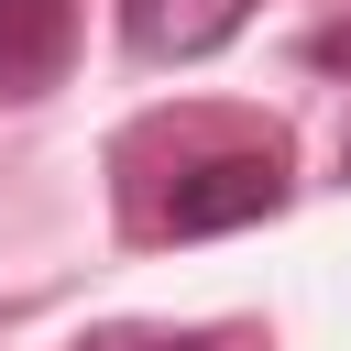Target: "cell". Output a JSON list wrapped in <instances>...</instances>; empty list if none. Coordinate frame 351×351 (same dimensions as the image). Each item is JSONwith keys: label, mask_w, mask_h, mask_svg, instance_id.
Listing matches in <instances>:
<instances>
[{"label": "cell", "mask_w": 351, "mask_h": 351, "mask_svg": "<svg viewBox=\"0 0 351 351\" xmlns=\"http://www.w3.org/2000/svg\"><path fill=\"white\" fill-rule=\"evenodd\" d=\"M274 208H285V154H208V165L176 176L165 230L208 241V230H241V219H274Z\"/></svg>", "instance_id": "cell-1"}, {"label": "cell", "mask_w": 351, "mask_h": 351, "mask_svg": "<svg viewBox=\"0 0 351 351\" xmlns=\"http://www.w3.org/2000/svg\"><path fill=\"white\" fill-rule=\"evenodd\" d=\"M241 22H252V0H121L132 55H154V66H197V55H219Z\"/></svg>", "instance_id": "cell-2"}, {"label": "cell", "mask_w": 351, "mask_h": 351, "mask_svg": "<svg viewBox=\"0 0 351 351\" xmlns=\"http://www.w3.org/2000/svg\"><path fill=\"white\" fill-rule=\"evenodd\" d=\"M66 44H77V0H0V99L55 88Z\"/></svg>", "instance_id": "cell-3"}, {"label": "cell", "mask_w": 351, "mask_h": 351, "mask_svg": "<svg viewBox=\"0 0 351 351\" xmlns=\"http://www.w3.org/2000/svg\"><path fill=\"white\" fill-rule=\"evenodd\" d=\"M154 351H208V340H154Z\"/></svg>", "instance_id": "cell-4"}, {"label": "cell", "mask_w": 351, "mask_h": 351, "mask_svg": "<svg viewBox=\"0 0 351 351\" xmlns=\"http://www.w3.org/2000/svg\"><path fill=\"white\" fill-rule=\"evenodd\" d=\"M340 165H351V143H340Z\"/></svg>", "instance_id": "cell-5"}]
</instances>
